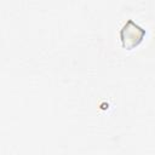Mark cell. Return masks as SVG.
Returning a JSON list of instances; mask_svg holds the SVG:
<instances>
[{"instance_id":"1","label":"cell","mask_w":155,"mask_h":155,"mask_svg":"<svg viewBox=\"0 0 155 155\" xmlns=\"http://www.w3.org/2000/svg\"><path fill=\"white\" fill-rule=\"evenodd\" d=\"M144 29L132 21H128L121 29V41L122 46L127 50L137 47L144 39Z\"/></svg>"}]
</instances>
